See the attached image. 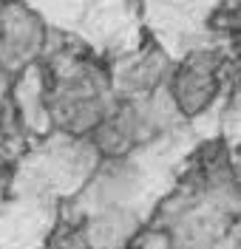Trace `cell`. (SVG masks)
Here are the masks:
<instances>
[{"label":"cell","instance_id":"2","mask_svg":"<svg viewBox=\"0 0 241 249\" xmlns=\"http://www.w3.org/2000/svg\"><path fill=\"white\" fill-rule=\"evenodd\" d=\"M145 224L148 215L139 213V207L125 204V207H105L91 213L85 221V230L94 249H130L133 238L142 232Z\"/></svg>","mask_w":241,"mask_h":249},{"label":"cell","instance_id":"1","mask_svg":"<svg viewBox=\"0 0 241 249\" xmlns=\"http://www.w3.org/2000/svg\"><path fill=\"white\" fill-rule=\"evenodd\" d=\"M113 74V91L119 99H139L167 88L176 68V57L159 40H145L108 57Z\"/></svg>","mask_w":241,"mask_h":249}]
</instances>
